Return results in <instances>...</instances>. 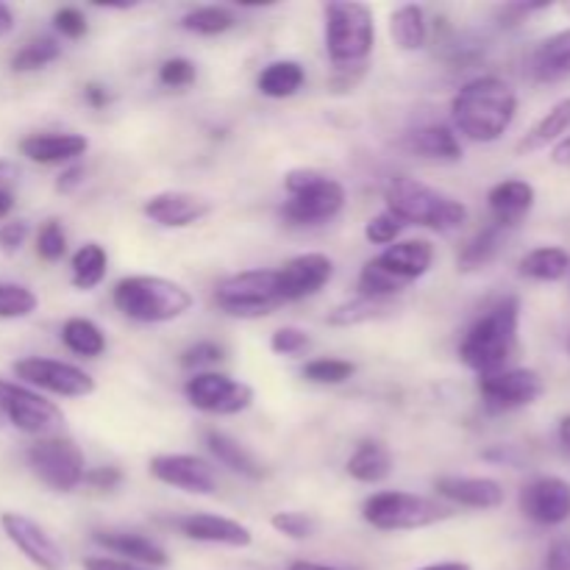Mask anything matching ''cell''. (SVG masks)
I'll return each mask as SVG.
<instances>
[{"label":"cell","mask_w":570,"mask_h":570,"mask_svg":"<svg viewBox=\"0 0 570 570\" xmlns=\"http://www.w3.org/2000/svg\"><path fill=\"white\" fill-rule=\"evenodd\" d=\"M518 115V95L504 78L479 76L462 83L451 100V120L454 131L471 142H499Z\"/></svg>","instance_id":"6da1fadb"},{"label":"cell","mask_w":570,"mask_h":570,"mask_svg":"<svg viewBox=\"0 0 570 570\" xmlns=\"http://www.w3.org/2000/svg\"><path fill=\"white\" fill-rule=\"evenodd\" d=\"M518 332H521V298L504 295L490 304L465 332L460 343L462 365L479 376L504 371L518 351Z\"/></svg>","instance_id":"7a4b0ae2"},{"label":"cell","mask_w":570,"mask_h":570,"mask_svg":"<svg viewBox=\"0 0 570 570\" xmlns=\"http://www.w3.org/2000/svg\"><path fill=\"white\" fill-rule=\"evenodd\" d=\"M384 204L404 226H421L429 232L449 234L468 223V206L412 176H395L384 187Z\"/></svg>","instance_id":"3957f363"},{"label":"cell","mask_w":570,"mask_h":570,"mask_svg":"<svg viewBox=\"0 0 570 570\" xmlns=\"http://www.w3.org/2000/svg\"><path fill=\"white\" fill-rule=\"evenodd\" d=\"M111 304L134 323H173L193 309L195 298L184 284L161 276H126L111 289Z\"/></svg>","instance_id":"277c9868"},{"label":"cell","mask_w":570,"mask_h":570,"mask_svg":"<svg viewBox=\"0 0 570 570\" xmlns=\"http://www.w3.org/2000/svg\"><path fill=\"white\" fill-rule=\"evenodd\" d=\"M326 17V53L334 70L365 67L367 56L376 48V20L367 3L334 0L323 9Z\"/></svg>","instance_id":"5b68a950"},{"label":"cell","mask_w":570,"mask_h":570,"mask_svg":"<svg viewBox=\"0 0 570 570\" xmlns=\"http://www.w3.org/2000/svg\"><path fill=\"white\" fill-rule=\"evenodd\" d=\"M287 200L282 204V217L289 226H323L334 220L345 209V187L337 178H328L326 173L298 167L284 176Z\"/></svg>","instance_id":"8992f818"},{"label":"cell","mask_w":570,"mask_h":570,"mask_svg":"<svg viewBox=\"0 0 570 570\" xmlns=\"http://www.w3.org/2000/svg\"><path fill=\"white\" fill-rule=\"evenodd\" d=\"M449 518V507L429 495L406 490H382L367 495L362 504V521L376 532H417Z\"/></svg>","instance_id":"52a82bcc"},{"label":"cell","mask_w":570,"mask_h":570,"mask_svg":"<svg viewBox=\"0 0 570 570\" xmlns=\"http://www.w3.org/2000/svg\"><path fill=\"white\" fill-rule=\"evenodd\" d=\"M26 462L33 476L53 493H72L81 488L83 473H87L83 451L78 449L76 440L61 438V434L33 440L26 451Z\"/></svg>","instance_id":"ba28073f"},{"label":"cell","mask_w":570,"mask_h":570,"mask_svg":"<svg viewBox=\"0 0 570 570\" xmlns=\"http://www.w3.org/2000/svg\"><path fill=\"white\" fill-rule=\"evenodd\" d=\"M215 304L232 317H265L282 306L278 295V273L267 267L234 273L215 289Z\"/></svg>","instance_id":"9c48e42d"},{"label":"cell","mask_w":570,"mask_h":570,"mask_svg":"<svg viewBox=\"0 0 570 570\" xmlns=\"http://www.w3.org/2000/svg\"><path fill=\"white\" fill-rule=\"evenodd\" d=\"M0 417L28 438H50L61 429L65 415L53 401L20 382L0 379Z\"/></svg>","instance_id":"30bf717a"},{"label":"cell","mask_w":570,"mask_h":570,"mask_svg":"<svg viewBox=\"0 0 570 570\" xmlns=\"http://www.w3.org/2000/svg\"><path fill=\"white\" fill-rule=\"evenodd\" d=\"M20 384L37 390V393L59 395V399H89L98 390L95 379L83 367L70 365L48 356H22L11 365Z\"/></svg>","instance_id":"8fae6325"},{"label":"cell","mask_w":570,"mask_h":570,"mask_svg":"<svg viewBox=\"0 0 570 570\" xmlns=\"http://www.w3.org/2000/svg\"><path fill=\"white\" fill-rule=\"evenodd\" d=\"M184 395H187L193 410L217 417L239 415V412L250 410V404H254V387L250 384L217 371L193 373V379H187V384H184Z\"/></svg>","instance_id":"7c38bea8"},{"label":"cell","mask_w":570,"mask_h":570,"mask_svg":"<svg viewBox=\"0 0 570 570\" xmlns=\"http://www.w3.org/2000/svg\"><path fill=\"white\" fill-rule=\"evenodd\" d=\"M476 387L490 415H507L532 406L543 395V379L529 367H504L499 373L479 376Z\"/></svg>","instance_id":"4fadbf2b"},{"label":"cell","mask_w":570,"mask_h":570,"mask_svg":"<svg viewBox=\"0 0 570 570\" xmlns=\"http://www.w3.org/2000/svg\"><path fill=\"white\" fill-rule=\"evenodd\" d=\"M0 527H3L9 543L39 570H65L67 557L61 546L39 527L33 518L22 515V512H3L0 515Z\"/></svg>","instance_id":"5bb4252c"},{"label":"cell","mask_w":570,"mask_h":570,"mask_svg":"<svg viewBox=\"0 0 570 570\" xmlns=\"http://www.w3.org/2000/svg\"><path fill=\"white\" fill-rule=\"evenodd\" d=\"M156 482L189 495H215L217 473L212 462L195 454H156L148 465Z\"/></svg>","instance_id":"9a60e30c"},{"label":"cell","mask_w":570,"mask_h":570,"mask_svg":"<svg viewBox=\"0 0 570 570\" xmlns=\"http://www.w3.org/2000/svg\"><path fill=\"white\" fill-rule=\"evenodd\" d=\"M276 273L282 304H295V301L317 295L328 282H332L334 262L332 256L312 250V254L293 256V259L284 262L282 267H276Z\"/></svg>","instance_id":"2e32d148"},{"label":"cell","mask_w":570,"mask_h":570,"mask_svg":"<svg viewBox=\"0 0 570 570\" xmlns=\"http://www.w3.org/2000/svg\"><path fill=\"white\" fill-rule=\"evenodd\" d=\"M521 512L538 527H562L570 518V484L560 476L532 479L521 490Z\"/></svg>","instance_id":"e0dca14e"},{"label":"cell","mask_w":570,"mask_h":570,"mask_svg":"<svg viewBox=\"0 0 570 570\" xmlns=\"http://www.w3.org/2000/svg\"><path fill=\"white\" fill-rule=\"evenodd\" d=\"M173 527L187 540L206 546H226V549H248L254 543V532L234 518L215 515V512H187L176 518Z\"/></svg>","instance_id":"ac0fdd59"},{"label":"cell","mask_w":570,"mask_h":570,"mask_svg":"<svg viewBox=\"0 0 570 570\" xmlns=\"http://www.w3.org/2000/svg\"><path fill=\"white\" fill-rule=\"evenodd\" d=\"M142 215L161 228H189L212 215V200L187 189H165L145 200Z\"/></svg>","instance_id":"d6986e66"},{"label":"cell","mask_w":570,"mask_h":570,"mask_svg":"<svg viewBox=\"0 0 570 570\" xmlns=\"http://www.w3.org/2000/svg\"><path fill=\"white\" fill-rule=\"evenodd\" d=\"M89 150V139L76 131H37L20 139V154L33 165H72Z\"/></svg>","instance_id":"ffe728a7"},{"label":"cell","mask_w":570,"mask_h":570,"mask_svg":"<svg viewBox=\"0 0 570 570\" xmlns=\"http://www.w3.org/2000/svg\"><path fill=\"white\" fill-rule=\"evenodd\" d=\"M434 490L440 499L465 510H499L507 499L501 482L490 476H443L434 482Z\"/></svg>","instance_id":"44dd1931"},{"label":"cell","mask_w":570,"mask_h":570,"mask_svg":"<svg viewBox=\"0 0 570 570\" xmlns=\"http://www.w3.org/2000/svg\"><path fill=\"white\" fill-rule=\"evenodd\" d=\"M534 198H538V193H534L532 184L523 181V178H504L488 193L490 217H493L495 226L510 232L527 220L529 212L534 209Z\"/></svg>","instance_id":"7402d4cb"},{"label":"cell","mask_w":570,"mask_h":570,"mask_svg":"<svg viewBox=\"0 0 570 570\" xmlns=\"http://www.w3.org/2000/svg\"><path fill=\"white\" fill-rule=\"evenodd\" d=\"M379 265L390 273L393 278H399L404 287H410L412 282L426 276L434 265V245L429 239H399L395 245L384 248L376 256Z\"/></svg>","instance_id":"603a6c76"},{"label":"cell","mask_w":570,"mask_h":570,"mask_svg":"<svg viewBox=\"0 0 570 570\" xmlns=\"http://www.w3.org/2000/svg\"><path fill=\"white\" fill-rule=\"evenodd\" d=\"M92 540L100 549L109 551L117 560L134 562V566L161 570L170 566V557L161 549L156 540L145 538L137 532H115V529H106V532H92Z\"/></svg>","instance_id":"cb8c5ba5"},{"label":"cell","mask_w":570,"mask_h":570,"mask_svg":"<svg viewBox=\"0 0 570 570\" xmlns=\"http://www.w3.org/2000/svg\"><path fill=\"white\" fill-rule=\"evenodd\" d=\"M532 78L540 83H560L570 78V28L551 33L534 48L529 59Z\"/></svg>","instance_id":"d4e9b609"},{"label":"cell","mask_w":570,"mask_h":570,"mask_svg":"<svg viewBox=\"0 0 570 570\" xmlns=\"http://www.w3.org/2000/svg\"><path fill=\"white\" fill-rule=\"evenodd\" d=\"M206 449H209V454L215 456L223 468H228V471L237 473V476L250 479V482H262V479L267 476V468L262 465L243 443L228 438L226 432L209 429V432H206Z\"/></svg>","instance_id":"484cf974"},{"label":"cell","mask_w":570,"mask_h":570,"mask_svg":"<svg viewBox=\"0 0 570 570\" xmlns=\"http://www.w3.org/2000/svg\"><path fill=\"white\" fill-rule=\"evenodd\" d=\"M570 131V98H562L560 104L551 106L521 139H518L515 150L521 156L538 154L543 148H554L560 139H566Z\"/></svg>","instance_id":"4316f807"},{"label":"cell","mask_w":570,"mask_h":570,"mask_svg":"<svg viewBox=\"0 0 570 570\" xmlns=\"http://www.w3.org/2000/svg\"><path fill=\"white\" fill-rule=\"evenodd\" d=\"M345 473L360 484H382L393 473V454L379 440H362L345 462Z\"/></svg>","instance_id":"83f0119b"},{"label":"cell","mask_w":570,"mask_h":570,"mask_svg":"<svg viewBox=\"0 0 570 570\" xmlns=\"http://www.w3.org/2000/svg\"><path fill=\"white\" fill-rule=\"evenodd\" d=\"M406 148L412 154H417L421 159L429 161H445V165H454V161L462 159V142L456 137L454 128L449 126H423L417 131L410 134L406 139Z\"/></svg>","instance_id":"f1b7e54d"},{"label":"cell","mask_w":570,"mask_h":570,"mask_svg":"<svg viewBox=\"0 0 570 570\" xmlns=\"http://www.w3.org/2000/svg\"><path fill=\"white\" fill-rule=\"evenodd\" d=\"M518 273L523 278H529V282H562L570 273V256L560 245H540V248H532L529 254L521 256Z\"/></svg>","instance_id":"f546056e"},{"label":"cell","mask_w":570,"mask_h":570,"mask_svg":"<svg viewBox=\"0 0 570 570\" xmlns=\"http://www.w3.org/2000/svg\"><path fill=\"white\" fill-rule=\"evenodd\" d=\"M390 39L404 53H415L426 45L429 22L426 11L417 3H404L390 14Z\"/></svg>","instance_id":"4dcf8cb0"},{"label":"cell","mask_w":570,"mask_h":570,"mask_svg":"<svg viewBox=\"0 0 570 570\" xmlns=\"http://www.w3.org/2000/svg\"><path fill=\"white\" fill-rule=\"evenodd\" d=\"M304 81H306V72L298 61L278 59V61H271V65L259 72V78H256V89H259L265 98L284 100L298 95L301 87H304Z\"/></svg>","instance_id":"1f68e13d"},{"label":"cell","mask_w":570,"mask_h":570,"mask_svg":"<svg viewBox=\"0 0 570 570\" xmlns=\"http://www.w3.org/2000/svg\"><path fill=\"white\" fill-rule=\"evenodd\" d=\"M109 273V254L100 243H83L81 248L72 254L70 259V282L72 287L89 293V289L100 287Z\"/></svg>","instance_id":"d6a6232c"},{"label":"cell","mask_w":570,"mask_h":570,"mask_svg":"<svg viewBox=\"0 0 570 570\" xmlns=\"http://www.w3.org/2000/svg\"><path fill=\"white\" fill-rule=\"evenodd\" d=\"M61 343L70 354L83 356V360H98L106 354V334L89 317H67L61 326Z\"/></svg>","instance_id":"836d02e7"},{"label":"cell","mask_w":570,"mask_h":570,"mask_svg":"<svg viewBox=\"0 0 570 570\" xmlns=\"http://www.w3.org/2000/svg\"><path fill=\"white\" fill-rule=\"evenodd\" d=\"M395 304L393 301H376V298H362L356 295L354 301H345V304L334 306L328 312L326 323L334 328H351V326H362V323H373L382 321V317L393 315Z\"/></svg>","instance_id":"e575fe53"},{"label":"cell","mask_w":570,"mask_h":570,"mask_svg":"<svg viewBox=\"0 0 570 570\" xmlns=\"http://www.w3.org/2000/svg\"><path fill=\"white\" fill-rule=\"evenodd\" d=\"M504 234H507L504 228L490 223V226H484L476 237L468 239L465 248L460 250V271L471 273V271H482V267H488L490 262L499 256L501 245H504Z\"/></svg>","instance_id":"d590c367"},{"label":"cell","mask_w":570,"mask_h":570,"mask_svg":"<svg viewBox=\"0 0 570 570\" xmlns=\"http://www.w3.org/2000/svg\"><path fill=\"white\" fill-rule=\"evenodd\" d=\"M237 26V17L226 6H200V9L187 11L181 17V28L198 37H220Z\"/></svg>","instance_id":"8d00e7d4"},{"label":"cell","mask_w":570,"mask_h":570,"mask_svg":"<svg viewBox=\"0 0 570 570\" xmlns=\"http://www.w3.org/2000/svg\"><path fill=\"white\" fill-rule=\"evenodd\" d=\"M59 56H61L59 39L48 37V33H42V37L28 39V42L22 45V48L17 50L14 56H11V70H14V72L45 70V67L53 65V61L59 59Z\"/></svg>","instance_id":"74e56055"},{"label":"cell","mask_w":570,"mask_h":570,"mask_svg":"<svg viewBox=\"0 0 570 570\" xmlns=\"http://www.w3.org/2000/svg\"><path fill=\"white\" fill-rule=\"evenodd\" d=\"M356 289H360L362 298H376V301H395V295L404 293V284L399 278L390 276L376 259L365 262L360 273V282H356Z\"/></svg>","instance_id":"f35d334b"},{"label":"cell","mask_w":570,"mask_h":570,"mask_svg":"<svg viewBox=\"0 0 570 570\" xmlns=\"http://www.w3.org/2000/svg\"><path fill=\"white\" fill-rule=\"evenodd\" d=\"M39 298L31 287L17 282H0V321H22L37 312Z\"/></svg>","instance_id":"ab89813d"},{"label":"cell","mask_w":570,"mask_h":570,"mask_svg":"<svg viewBox=\"0 0 570 570\" xmlns=\"http://www.w3.org/2000/svg\"><path fill=\"white\" fill-rule=\"evenodd\" d=\"M356 373V365L348 360H334V356H321L304 365V379L312 384H323V387H337L345 384Z\"/></svg>","instance_id":"60d3db41"},{"label":"cell","mask_w":570,"mask_h":570,"mask_svg":"<svg viewBox=\"0 0 570 570\" xmlns=\"http://www.w3.org/2000/svg\"><path fill=\"white\" fill-rule=\"evenodd\" d=\"M37 256L42 262H61L67 256V232L61 226V220L50 217L39 226L37 232Z\"/></svg>","instance_id":"b9f144b4"},{"label":"cell","mask_w":570,"mask_h":570,"mask_svg":"<svg viewBox=\"0 0 570 570\" xmlns=\"http://www.w3.org/2000/svg\"><path fill=\"white\" fill-rule=\"evenodd\" d=\"M226 360V348L217 343H212V340H200V343L189 345V348L181 351V367L184 371H193V373H206L212 371L215 365H220V362Z\"/></svg>","instance_id":"7bdbcfd3"},{"label":"cell","mask_w":570,"mask_h":570,"mask_svg":"<svg viewBox=\"0 0 570 570\" xmlns=\"http://www.w3.org/2000/svg\"><path fill=\"white\" fill-rule=\"evenodd\" d=\"M271 527L287 540H309V538H315V532H317L315 518L306 515V512H295V510L276 512V515L271 518Z\"/></svg>","instance_id":"ee69618b"},{"label":"cell","mask_w":570,"mask_h":570,"mask_svg":"<svg viewBox=\"0 0 570 570\" xmlns=\"http://www.w3.org/2000/svg\"><path fill=\"white\" fill-rule=\"evenodd\" d=\"M404 228L406 226L399 220V217H393L387 209H384L382 215L371 217V220L365 223V239L373 245H387L390 248V245L399 243V237L404 234Z\"/></svg>","instance_id":"f6af8a7d"},{"label":"cell","mask_w":570,"mask_h":570,"mask_svg":"<svg viewBox=\"0 0 570 570\" xmlns=\"http://www.w3.org/2000/svg\"><path fill=\"white\" fill-rule=\"evenodd\" d=\"M312 345V337L298 326H282L273 332L271 351L278 356H298Z\"/></svg>","instance_id":"bcb514c9"},{"label":"cell","mask_w":570,"mask_h":570,"mask_svg":"<svg viewBox=\"0 0 570 570\" xmlns=\"http://www.w3.org/2000/svg\"><path fill=\"white\" fill-rule=\"evenodd\" d=\"M195 78H198V70H195L193 61L181 59V56L178 59H167L159 67V81L170 89L189 87V83H195Z\"/></svg>","instance_id":"7dc6e473"},{"label":"cell","mask_w":570,"mask_h":570,"mask_svg":"<svg viewBox=\"0 0 570 570\" xmlns=\"http://www.w3.org/2000/svg\"><path fill=\"white\" fill-rule=\"evenodd\" d=\"M53 28L65 39H81V37H87V31H89L87 17H83V11L76 9V6H65V9L56 11Z\"/></svg>","instance_id":"c3c4849f"},{"label":"cell","mask_w":570,"mask_h":570,"mask_svg":"<svg viewBox=\"0 0 570 570\" xmlns=\"http://www.w3.org/2000/svg\"><path fill=\"white\" fill-rule=\"evenodd\" d=\"M31 237V226L28 220H6L0 223V250L6 256H17L22 250V245Z\"/></svg>","instance_id":"681fc988"},{"label":"cell","mask_w":570,"mask_h":570,"mask_svg":"<svg viewBox=\"0 0 570 570\" xmlns=\"http://www.w3.org/2000/svg\"><path fill=\"white\" fill-rule=\"evenodd\" d=\"M122 482V471L115 465L92 468V471L83 473V484H89L92 490H117Z\"/></svg>","instance_id":"f907efd6"},{"label":"cell","mask_w":570,"mask_h":570,"mask_svg":"<svg viewBox=\"0 0 570 570\" xmlns=\"http://www.w3.org/2000/svg\"><path fill=\"white\" fill-rule=\"evenodd\" d=\"M543 9H549V3H507L499 9V17L504 26H521L529 14H538Z\"/></svg>","instance_id":"816d5d0a"},{"label":"cell","mask_w":570,"mask_h":570,"mask_svg":"<svg viewBox=\"0 0 570 570\" xmlns=\"http://www.w3.org/2000/svg\"><path fill=\"white\" fill-rule=\"evenodd\" d=\"M83 176H87V170H83L78 161H72V165H67L65 170L59 173V178H56V193H61V195L76 193V189L83 184Z\"/></svg>","instance_id":"f5cc1de1"},{"label":"cell","mask_w":570,"mask_h":570,"mask_svg":"<svg viewBox=\"0 0 570 570\" xmlns=\"http://www.w3.org/2000/svg\"><path fill=\"white\" fill-rule=\"evenodd\" d=\"M546 570H570V540L560 538L546 551Z\"/></svg>","instance_id":"db71d44e"},{"label":"cell","mask_w":570,"mask_h":570,"mask_svg":"<svg viewBox=\"0 0 570 570\" xmlns=\"http://www.w3.org/2000/svg\"><path fill=\"white\" fill-rule=\"evenodd\" d=\"M83 570H154V568H142L134 566V562L117 560V557H87L81 562Z\"/></svg>","instance_id":"11a10c76"},{"label":"cell","mask_w":570,"mask_h":570,"mask_svg":"<svg viewBox=\"0 0 570 570\" xmlns=\"http://www.w3.org/2000/svg\"><path fill=\"white\" fill-rule=\"evenodd\" d=\"M83 100H87L92 109H106V104H109V92H106L104 83L92 81V83H87V87H83Z\"/></svg>","instance_id":"9f6ffc18"},{"label":"cell","mask_w":570,"mask_h":570,"mask_svg":"<svg viewBox=\"0 0 570 570\" xmlns=\"http://www.w3.org/2000/svg\"><path fill=\"white\" fill-rule=\"evenodd\" d=\"M17 176H20V170H17L14 161L0 159V189H11V184H14Z\"/></svg>","instance_id":"6f0895ef"},{"label":"cell","mask_w":570,"mask_h":570,"mask_svg":"<svg viewBox=\"0 0 570 570\" xmlns=\"http://www.w3.org/2000/svg\"><path fill=\"white\" fill-rule=\"evenodd\" d=\"M551 161H554V165H562V167L570 165V134L566 139H560L554 148H551Z\"/></svg>","instance_id":"680465c9"},{"label":"cell","mask_w":570,"mask_h":570,"mask_svg":"<svg viewBox=\"0 0 570 570\" xmlns=\"http://www.w3.org/2000/svg\"><path fill=\"white\" fill-rule=\"evenodd\" d=\"M17 20H14V11H11V6L0 3V39L9 37L11 31H14Z\"/></svg>","instance_id":"91938a15"},{"label":"cell","mask_w":570,"mask_h":570,"mask_svg":"<svg viewBox=\"0 0 570 570\" xmlns=\"http://www.w3.org/2000/svg\"><path fill=\"white\" fill-rule=\"evenodd\" d=\"M11 209H14V193L11 189H0V223L9 220Z\"/></svg>","instance_id":"94428289"},{"label":"cell","mask_w":570,"mask_h":570,"mask_svg":"<svg viewBox=\"0 0 570 570\" xmlns=\"http://www.w3.org/2000/svg\"><path fill=\"white\" fill-rule=\"evenodd\" d=\"M287 570H340V568H334V566H323V562L298 560V562H293V566H289Z\"/></svg>","instance_id":"6125c7cd"},{"label":"cell","mask_w":570,"mask_h":570,"mask_svg":"<svg viewBox=\"0 0 570 570\" xmlns=\"http://www.w3.org/2000/svg\"><path fill=\"white\" fill-rule=\"evenodd\" d=\"M417 570H473L468 562H438V566H426Z\"/></svg>","instance_id":"be15d7a7"},{"label":"cell","mask_w":570,"mask_h":570,"mask_svg":"<svg viewBox=\"0 0 570 570\" xmlns=\"http://www.w3.org/2000/svg\"><path fill=\"white\" fill-rule=\"evenodd\" d=\"M557 434H560V443L570 451V415L562 417L560 426H557Z\"/></svg>","instance_id":"e7e4bbea"},{"label":"cell","mask_w":570,"mask_h":570,"mask_svg":"<svg viewBox=\"0 0 570 570\" xmlns=\"http://www.w3.org/2000/svg\"><path fill=\"white\" fill-rule=\"evenodd\" d=\"M566 348H568V354H570V334H568V343H566Z\"/></svg>","instance_id":"03108f58"},{"label":"cell","mask_w":570,"mask_h":570,"mask_svg":"<svg viewBox=\"0 0 570 570\" xmlns=\"http://www.w3.org/2000/svg\"><path fill=\"white\" fill-rule=\"evenodd\" d=\"M566 11H568V14H570V3H568V6H566Z\"/></svg>","instance_id":"003e7915"}]
</instances>
